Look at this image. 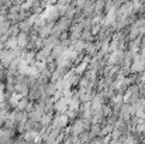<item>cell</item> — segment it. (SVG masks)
<instances>
[{
    "label": "cell",
    "mask_w": 145,
    "mask_h": 144,
    "mask_svg": "<svg viewBox=\"0 0 145 144\" xmlns=\"http://www.w3.org/2000/svg\"><path fill=\"white\" fill-rule=\"evenodd\" d=\"M16 139V132L10 129H0V144H11Z\"/></svg>",
    "instance_id": "cell-1"
},
{
    "label": "cell",
    "mask_w": 145,
    "mask_h": 144,
    "mask_svg": "<svg viewBox=\"0 0 145 144\" xmlns=\"http://www.w3.org/2000/svg\"><path fill=\"white\" fill-rule=\"evenodd\" d=\"M17 43H18V47L25 49V47L28 45L30 43V33H20V36L17 37Z\"/></svg>",
    "instance_id": "cell-2"
},
{
    "label": "cell",
    "mask_w": 145,
    "mask_h": 144,
    "mask_svg": "<svg viewBox=\"0 0 145 144\" xmlns=\"http://www.w3.org/2000/svg\"><path fill=\"white\" fill-rule=\"evenodd\" d=\"M20 33H21V30H20L18 24H13V26L8 28L7 37H8V38H17V37L20 36Z\"/></svg>",
    "instance_id": "cell-3"
},
{
    "label": "cell",
    "mask_w": 145,
    "mask_h": 144,
    "mask_svg": "<svg viewBox=\"0 0 145 144\" xmlns=\"http://www.w3.org/2000/svg\"><path fill=\"white\" fill-rule=\"evenodd\" d=\"M4 91H6V85L0 82V102L4 100Z\"/></svg>",
    "instance_id": "cell-4"
},
{
    "label": "cell",
    "mask_w": 145,
    "mask_h": 144,
    "mask_svg": "<svg viewBox=\"0 0 145 144\" xmlns=\"http://www.w3.org/2000/svg\"><path fill=\"white\" fill-rule=\"evenodd\" d=\"M0 6H4V7H11V6H13V0H0Z\"/></svg>",
    "instance_id": "cell-5"
},
{
    "label": "cell",
    "mask_w": 145,
    "mask_h": 144,
    "mask_svg": "<svg viewBox=\"0 0 145 144\" xmlns=\"http://www.w3.org/2000/svg\"><path fill=\"white\" fill-rule=\"evenodd\" d=\"M1 48H4V43H3L1 38H0V49H1Z\"/></svg>",
    "instance_id": "cell-6"
}]
</instances>
